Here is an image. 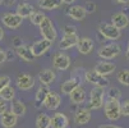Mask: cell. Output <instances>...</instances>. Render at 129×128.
I'll use <instances>...</instances> for the list:
<instances>
[{"instance_id": "cell-1", "label": "cell", "mask_w": 129, "mask_h": 128, "mask_svg": "<svg viewBox=\"0 0 129 128\" xmlns=\"http://www.w3.org/2000/svg\"><path fill=\"white\" fill-rule=\"evenodd\" d=\"M105 96V88L102 87H93L89 92V101H88V109L89 110H99L105 105L104 101Z\"/></svg>"}, {"instance_id": "cell-2", "label": "cell", "mask_w": 129, "mask_h": 128, "mask_svg": "<svg viewBox=\"0 0 129 128\" xmlns=\"http://www.w3.org/2000/svg\"><path fill=\"white\" fill-rule=\"evenodd\" d=\"M120 51H121V49H120V45L118 42H110V44L102 45L99 49L97 55L102 60H111V59H114L119 55Z\"/></svg>"}, {"instance_id": "cell-3", "label": "cell", "mask_w": 129, "mask_h": 128, "mask_svg": "<svg viewBox=\"0 0 129 128\" xmlns=\"http://www.w3.org/2000/svg\"><path fill=\"white\" fill-rule=\"evenodd\" d=\"M99 35H101L104 39L106 40H111V41H116L120 39L121 36V31L118 30L113 23H106L102 22L99 24Z\"/></svg>"}, {"instance_id": "cell-4", "label": "cell", "mask_w": 129, "mask_h": 128, "mask_svg": "<svg viewBox=\"0 0 129 128\" xmlns=\"http://www.w3.org/2000/svg\"><path fill=\"white\" fill-rule=\"evenodd\" d=\"M104 112H105V117L109 120H111V122L118 120L121 117L120 101H118V100H107V101H105Z\"/></svg>"}, {"instance_id": "cell-5", "label": "cell", "mask_w": 129, "mask_h": 128, "mask_svg": "<svg viewBox=\"0 0 129 128\" xmlns=\"http://www.w3.org/2000/svg\"><path fill=\"white\" fill-rule=\"evenodd\" d=\"M40 33L42 36V39L49 40L51 42H54L55 40H56L58 31H56V28H55L52 21L50 19L49 17H46L45 19H44V22L40 24Z\"/></svg>"}, {"instance_id": "cell-6", "label": "cell", "mask_w": 129, "mask_h": 128, "mask_svg": "<svg viewBox=\"0 0 129 128\" xmlns=\"http://www.w3.org/2000/svg\"><path fill=\"white\" fill-rule=\"evenodd\" d=\"M84 80H86V82L93 85L95 87H102V88H106L109 86V83H110L107 77L99 74V73L95 72L93 69H92V70H87L84 73Z\"/></svg>"}, {"instance_id": "cell-7", "label": "cell", "mask_w": 129, "mask_h": 128, "mask_svg": "<svg viewBox=\"0 0 129 128\" xmlns=\"http://www.w3.org/2000/svg\"><path fill=\"white\" fill-rule=\"evenodd\" d=\"M70 57L63 51H58L52 57V67L58 70H67L70 67Z\"/></svg>"}, {"instance_id": "cell-8", "label": "cell", "mask_w": 129, "mask_h": 128, "mask_svg": "<svg viewBox=\"0 0 129 128\" xmlns=\"http://www.w3.org/2000/svg\"><path fill=\"white\" fill-rule=\"evenodd\" d=\"M2 22L5 27L10 28V30H17L18 27H21V24L23 23V18L19 17L17 13H10L7 12L2 15Z\"/></svg>"}, {"instance_id": "cell-9", "label": "cell", "mask_w": 129, "mask_h": 128, "mask_svg": "<svg viewBox=\"0 0 129 128\" xmlns=\"http://www.w3.org/2000/svg\"><path fill=\"white\" fill-rule=\"evenodd\" d=\"M17 87L22 91H28L35 86V78L28 73H19L15 80Z\"/></svg>"}, {"instance_id": "cell-10", "label": "cell", "mask_w": 129, "mask_h": 128, "mask_svg": "<svg viewBox=\"0 0 129 128\" xmlns=\"http://www.w3.org/2000/svg\"><path fill=\"white\" fill-rule=\"evenodd\" d=\"M52 42L49 41V40H45V39H41L40 41H36L32 46H31V50H32V54L35 55V58H39V57H42L44 54H46L50 47H51Z\"/></svg>"}, {"instance_id": "cell-11", "label": "cell", "mask_w": 129, "mask_h": 128, "mask_svg": "<svg viewBox=\"0 0 129 128\" xmlns=\"http://www.w3.org/2000/svg\"><path fill=\"white\" fill-rule=\"evenodd\" d=\"M67 14H68V17L70 18V19L81 22L86 18L87 12H86L84 7H82V5H70L67 9Z\"/></svg>"}, {"instance_id": "cell-12", "label": "cell", "mask_w": 129, "mask_h": 128, "mask_svg": "<svg viewBox=\"0 0 129 128\" xmlns=\"http://www.w3.org/2000/svg\"><path fill=\"white\" fill-rule=\"evenodd\" d=\"M14 51H15V55L19 58L22 62H26V63H33L35 62V55L32 54L31 46L22 45L19 47H17Z\"/></svg>"}, {"instance_id": "cell-13", "label": "cell", "mask_w": 129, "mask_h": 128, "mask_svg": "<svg viewBox=\"0 0 129 128\" xmlns=\"http://www.w3.org/2000/svg\"><path fill=\"white\" fill-rule=\"evenodd\" d=\"M115 69H116V65L114 63H111V62H104V60L99 62L95 65V68H93L95 72H97L99 74L105 76V77H107V76L111 74V73H114Z\"/></svg>"}, {"instance_id": "cell-14", "label": "cell", "mask_w": 129, "mask_h": 128, "mask_svg": "<svg viewBox=\"0 0 129 128\" xmlns=\"http://www.w3.org/2000/svg\"><path fill=\"white\" fill-rule=\"evenodd\" d=\"M91 110L88 108H78L74 113V122L78 125H84L91 120Z\"/></svg>"}, {"instance_id": "cell-15", "label": "cell", "mask_w": 129, "mask_h": 128, "mask_svg": "<svg viewBox=\"0 0 129 128\" xmlns=\"http://www.w3.org/2000/svg\"><path fill=\"white\" fill-rule=\"evenodd\" d=\"M76 47L79 51V54H82V55H88V54L93 50L95 42H93V40L89 39V37H79L78 44H77Z\"/></svg>"}, {"instance_id": "cell-16", "label": "cell", "mask_w": 129, "mask_h": 128, "mask_svg": "<svg viewBox=\"0 0 129 128\" xmlns=\"http://www.w3.org/2000/svg\"><path fill=\"white\" fill-rule=\"evenodd\" d=\"M51 92V90L49 88V86L46 85H40L39 88H37V92H36V96H35V106L36 108H40L45 104L49 94Z\"/></svg>"}, {"instance_id": "cell-17", "label": "cell", "mask_w": 129, "mask_h": 128, "mask_svg": "<svg viewBox=\"0 0 129 128\" xmlns=\"http://www.w3.org/2000/svg\"><path fill=\"white\" fill-rule=\"evenodd\" d=\"M81 86V82H79V78L77 77H73V78H69L67 81H64L60 86V91H61V94L63 95H70L73 91H74L77 87Z\"/></svg>"}, {"instance_id": "cell-18", "label": "cell", "mask_w": 129, "mask_h": 128, "mask_svg": "<svg viewBox=\"0 0 129 128\" xmlns=\"http://www.w3.org/2000/svg\"><path fill=\"white\" fill-rule=\"evenodd\" d=\"M60 104H61V96L58 92H55V91H51L44 104V106L47 110H56L60 106Z\"/></svg>"}, {"instance_id": "cell-19", "label": "cell", "mask_w": 129, "mask_h": 128, "mask_svg": "<svg viewBox=\"0 0 129 128\" xmlns=\"http://www.w3.org/2000/svg\"><path fill=\"white\" fill-rule=\"evenodd\" d=\"M111 23L118 28V30H123L125 27H128L129 24V17L124 13V12H118L115 14L111 15Z\"/></svg>"}, {"instance_id": "cell-20", "label": "cell", "mask_w": 129, "mask_h": 128, "mask_svg": "<svg viewBox=\"0 0 129 128\" xmlns=\"http://www.w3.org/2000/svg\"><path fill=\"white\" fill-rule=\"evenodd\" d=\"M78 40H79V37H78L77 33L76 35H64L60 40V42H59V49L63 50V51L72 49L73 46H77Z\"/></svg>"}, {"instance_id": "cell-21", "label": "cell", "mask_w": 129, "mask_h": 128, "mask_svg": "<svg viewBox=\"0 0 129 128\" xmlns=\"http://www.w3.org/2000/svg\"><path fill=\"white\" fill-rule=\"evenodd\" d=\"M69 119L64 113H55L51 117V128H67Z\"/></svg>"}, {"instance_id": "cell-22", "label": "cell", "mask_w": 129, "mask_h": 128, "mask_svg": "<svg viewBox=\"0 0 129 128\" xmlns=\"http://www.w3.org/2000/svg\"><path fill=\"white\" fill-rule=\"evenodd\" d=\"M55 78H56V74H55V72L50 68H46V69H42L40 73H39V81H40V85H51Z\"/></svg>"}, {"instance_id": "cell-23", "label": "cell", "mask_w": 129, "mask_h": 128, "mask_svg": "<svg viewBox=\"0 0 129 128\" xmlns=\"http://www.w3.org/2000/svg\"><path fill=\"white\" fill-rule=\"evenodd\" d=\"M17 120H18V117L15 114H13L10 110L5 112L2 117H0V124H2V127H4V128H13V127H15Z\"/></svg>"}, {"instance_id": "cell-24", "label": "cell", "mask_w": 129, "mask_h": 128, "mask_svg": "<svg viewBox=\"0 0 129 128\" xmlns=\"http://www.w3.org/2000/svg\"><path fill=\"white\" fill-rule=\"evenodd\" d=\"M15 13L24 19V18H29V17L35 13V9H33V7H32L29 3H27V2H22V3H19V4L17 5Z\"/></svg>"}, {"instance_id": "cell-25", "label": "cell", "mask_w": 129, "mask_h": 128, "mask_svg": "<svg viewBox=\"0 0 129 128\" xmlns=\"http://www.w3.org/2000/svg\"><path fill=\"white\" fill-rule=\"evenodd\" d=\"M69 99H70V101H72L73 104H77V105L83 104L84 100H86V91H84V88H83L82 86L77 87V88L69 95Z\"/></svg>"}, {"instance_id": "cell-26", "label": "cell", "mask_w": 129, "mask_h": 128, "mask_svg": "<svg viewBox=\"0 0 129 128\" xmlns=\"http://www.w3.org/2000/svg\"><path fill=\"white\" fill-rule=\"evenodd\" d=\"M10 112L15 114L17 117H23L27 112V108L24 103H22V100H14L10 104Z\"/></svg>"}, {"instance_id": "cell-27", "label": "cell", "mask_w": 129, "mask_h": 128, "mask_svg": "<svg viewBox=\"0 0 129 128\" xmlns=\"http://www.w3.org/2000/svg\"><path fill=\"white\" fill-rule=\"evenodd\" d=\"M39 5L44 10H52L63 5V0H40Z\"/></svg>"}, {"instance_id": "cell-28", "label": "cell", "mask_w": 129, "mask_h": 128, "mask_svg": "<svg viewBox=\"0 0 129 128\" xmlns=\"http://www.w3.org/2000/svg\"><path fill=\"white\" fill-rule=\"evenodd\" d=\"M36 128H51V117L46 113H40L36 117Z\"/></svg>"}, {"instance_id": "cell-29", "label": "cell", "mask_w": 129, "mask_h": 128, "mask_svg": "<svg viewBox=\"0 0 129 128\" xmlns=\"http://www.w3.org/2000/svg\"><path fill=\"white\" fill-rule=\"evenodd\" d=\"M15 99V88L13 86H7L2 92H0V100L3 101H14Z\"/></svg>"}, {"instance_id": "cell-30", "label": "cell", "mask_w": 129, "mask_h": 128, "mask_svg": "<svg viewBox=\"0 0 129 128\" xmlns=\"http://www.w3.org/2000/svg\"><path fill=\"white\" fill-rule=\"evenodd\" d=\"M116 80L123 86L129 87V69H121L120 72H118L116 73Z\"/></svg>"}, {"instance_id": "cell-31", "label": "cell", "mask_w": 129, "mask_h": 128, "mask_svg": "<svg viewBox=\"0 0 129 128\" xmlns=\"http://www.w3.org/2000/svg\"><path fill=\"white\" fill-rule=\"evenodd\" d=\"M45 18H46V15H45L42 12H36V10H35V13L29 17V21H31V23H32V24L39 26V27H40V24L44 22Z\"/></svg>"}, {"instance_id": "cell-32", "label": "cell", "mask_w": 129, "mask_h": 128, "mask_svg": "<svg viewBox=\"0 0 129 128\" xmlns=\"http://www.w3.org/2000/svg\"><path fill=\"white\" fill-rule=\"evenodd\" d=\"M106 95H107V97H109V100H120V97H121V92H120V90L118 88V87H109V90H107V92H106Z\"/></svg>"}, {"instance_id": "cell-33", "label": "cell", "mask_w": 129, "mask_h": 128, "mask_svg": "<svg viewBox=\"0 0 129 128\" xmlns=\"http://www.w3.org/2000/svg\"><path fill=\"white\" fill-rule=\"evenodd\" d=\"M10 85V77L7 76V74H2L0 76V92L7 87Z\"/></svg>"}, {"instance_id": "cell-34", "label": "cell", "mask_w": 129, "mask_h": 128, "mask_svg": "<svg viewBox=\"0 0 129 128\" xmlns=\"http://www.w3.org/2000/svg\"><path fill=\"white\" fill-rule=\"evenodd\" d=\"M120 110H121V115L129 117V99L120 103Z\"/></svg>"}, {"instance_id": "cell-35", "label": "cell", "mask_w": 129, "mask_h": 128, "mask_svg": "<svg viewBox=\"0 0 129 128\" xmlns=\"http://www.w3.org/2000/svg\"><path fill=\"white\" fill-rule=\"evenodd\" d=\"M63 32H64V35H76V33H77V30H76V27H74V26H72V24H67V26H64Z\"/></svg>"}, {"instance_id": "cell-36", "label": "cell", "mask_w": 129, "mask_h": 128, "mask_svg": "<svg viewBox=\"0 0 129 128\" xmlns=\"http://www.w3.org/2000/svg\"><path fill=\"white\" fill-rule=\"evenodd\" d=\"M96 4L93 3V2H87L86 4H84V9H86V12L87 13H93V12H96Z\"/></svg>"}, {"instance_id": "cell-37", "label": "cell", "mask_w": 129, "mask_h": 128, "mask_svg": "<svg viewBox=\"0 0 129 128\" xmlns=\"http://www.w3.org/2000/svg\"><path fill=\"white\" fill-rule=\"evenodd\" d=\"M5 112H8V105H7L5 101L0 100V117H2Z\"/></svg>"}, {"instance_id": "cell-38", "label": "cell", "mask_w": 129, "mask_h": 128, "mask_svg": "<svg viewBox=\"0 0 129 128\" xmlns=\"http://www.w3.org/2000/svg\"><path fill=\"white\" fill-rule=\"evenodd\" d=\"M4 62H7V51L0 47V64H3Z\"/></svg>"}, {"instance_id": "cell-39", "label": "cell", "mask_w": 129, "mask_h": 128, "mask_svg": "<svg viewBox=\"0 0 129 128\" xmlns=\"http://www.w3.org/2000/svg\"><path fill=\"white\" fill-rule=\"evenodd\" d=\"M99 128H123V127L116 125V124H104V125H100Z\"/></svg>"}, {"instance_id": "cell-40", "label": "cell", "mask_w": 129, "mask_h": 128, "mask_svg": "<svg viewBox=\"0 0 129 128\" xmlns=\"http://www.w3.org/2000/svg\"><path fill=\"white\" fill-rule=\"evenodd\" d=\"M18 41H21V37H19V36H15V37H14V47H15V49L19 47V46H22V44L18 42Z\"/></svg>"}, {"instance_id": "cell-41", "label": "cell", "mask_w": 129, "mask_h": 128, "mask_svg": "<svg viewBox=\"0 0 129 128\" xmlns=\"http://www.w3.org/2000/svg\"><path fill=\"white\" fill-rule=\"evenodd\" d=\"M5 51H7V60H8V59H13V58H14V53H15V51H14V53H13V51H12V53H9L10 50H5Z\"/></svg>"}, {"instance_id": "cell-42", "label": "cell", "mask_w": 129, "mask_h": 128, "mask_svg": "<svg viewBox=\"0 0 129 128\" xmlns=\"http://www.w3.org/2000/svg\"><path fill=\"white\" fill-rule=\"evenodd\" d=\"M116 4H129V0H113Z\"/></svg>"}, {"instance_id": "cell-43", "label": "cell", "mask_w": 129, "mask_h": 128, "mask_svg": "<svg viewBox=\"0 0 129 128\" xmlns=\"http://www.w3.org/2000/svg\"><path fill=\"white\" fill-rule=\"evenodd\" d=\"M4 39V30L2 28V26H0V41H2Z\"/></svg>"}, {"instance_id": "cell-44", "label": "cell", "mask_w": 129, "mask_h": 128, "mask_svg": "<svg viewBox=\"0 0 129 128\" xmlns=\"http://www.w3.org/2000/svg\"><path fill=\"white\" fill-rule=\"evenodd\" d=\"M76 0H63V3H65V4H73Z\"/></svg>"}, {"instance_id": "cell-45", "label": "cell", "mask_w": 129, "mask_h": 128, "mask_svg": "<svg viewBox=\"0 0 129 128\" xmlns=\"http://www.w3.org/2000/svg\"><path fill=\"white\" fill-rule=\"evenodd\" d=\"M125 57H126V59H129V42H128V47H126V51H125Z\"/></svg>"}, {"instance_id": "cell-46", "label": "cell", "mask_w": 129, "mask_h": 128, "mask_svg": "<svg viewBox=\"0 0 129 128\" xmlns=\"http://www.w3.org/2000/svg\"><path fill=\"white\" fill-rule=\"evenodd\" d=\"M3 3H4V0H0V5H2Z\"/></svg>"}, {"instance_id": "cell-47", "label": "cell", "mask_w": 129, "mask_h": 128, "mask_svg": "<svg viewBox=\"0 0 129 128\" xmlns=\"http://www.w3.org/2000/svg\"><path fill=\"white\" fill-rule=\"evenodd\" d=\"M24 2H27V0H24Z\"/></svg>"}]
</instances>
